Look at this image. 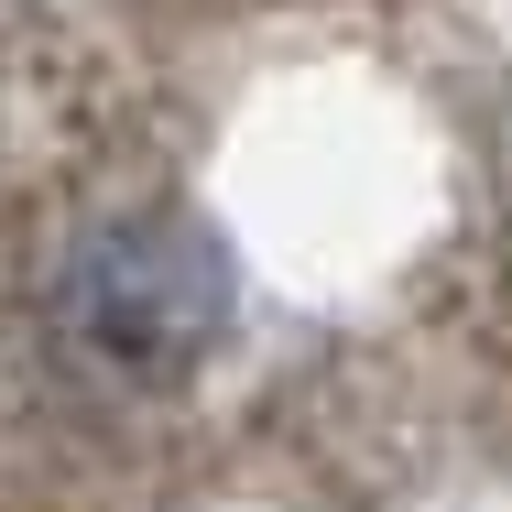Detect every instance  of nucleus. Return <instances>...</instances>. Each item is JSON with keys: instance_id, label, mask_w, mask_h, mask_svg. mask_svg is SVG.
<instances>
[{"instance_id": "obj_1", "label": "nucleus", "mask_w": 512, "mask_h": 512, "mask_svg": "<svg viewBox=\"0 0 512 512\" xmlns=\"http://www.w3.org/2000/svg\"><path fill=\"white\" fill-rule=\"evenodd\" d=\"M218 327H229V262L197 218H99L55 262V349L88 382L153 393L197 371Z\"/></svg>"}]
</instances>
